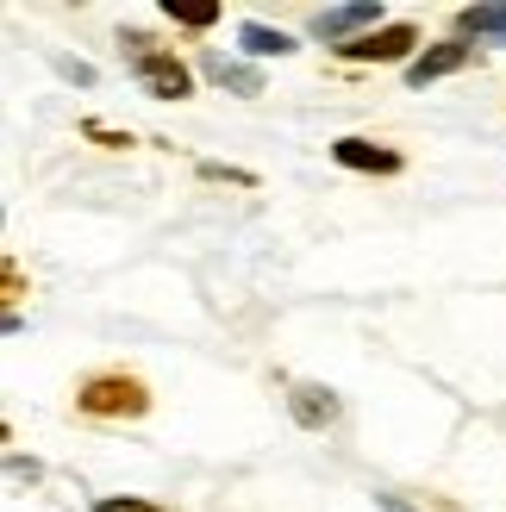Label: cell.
Returning <instances> with one entry per match:
<instances>
[{
	"label": "cell",
	"mask_w": 506,
	"mask_h": 512,
	"mask_svg": "<svg viewBox=\"0 0 506 512\" xmlns=\"http://www.w3.org/2000/svg\"><path fill=\"white\" fill-rule=\"evenodd\" d=\"M75 406L94 413V419H138L150 406V388L138 375H88L82 394H75Z\"/></svg>",
	"instance_id": "1"
},
{
	"label": "cell",
	"mask_w": 506,
	"mask_h": 512,
	"mask_svg": "<svg viewBox=\"0 0 506 512\" xmlns=\"http://www.w3.org/2000/svg\"><path fill=\"white\" fill-rule=\"evenodd\" d=\"M125 57H132V69H138V82H144V94H157V100H182L194 82H188V69L169 57V50H157L150 38H138V32H125Z\"/></svg>",
	"instance_id": "2"
},
{
	"label": "cell",
	"mask_w": 506,
	"mask_h": 512,
	"mask_svg": "<svg viewBox=\"0 0 506 512\" xmlns=\"http://www.w3.org/2000/svg\"><path fill=\"white\" fill-rule=\"evenodd\" d=\"M413 44H419L413 25H388V32H369V38L338 44V57H350V63H394V57H407Z\"/></svg>",
	"instance_id": "3"
},
{
	"label": "cell",
	"mask_w": 506,
	"mask_h": 512,
	"mask_svg": "<svg viewBox=\"0 0 506 512\" xmlns=\"http://www.w3.org/2000/svg\"><path fill=\"white\" fill-rule=\"evenodd\" d=\"M475 57V44L469 38H450V44H432V50H425V57H413L407 63V82L413 88H425V82H438V75H457L463 63Z\"/></svg>",
	"instance_id": "4"
},
{
	"label": "cell",
	"mask_w": 506,
	"mask_h": 512,
	"mask_svg": "<svg viewBox=\"0 0 506 512\" xmlns=\"http://www.w3.org/2000/svg\"><path fill=\"white\" fill-rule=\"evenodd\" d=\"M332 157L344 169H369V175H400V150L388 144H369V138H338L332 144Z\"/></svg>",
	"instance_id": "5"
},
{
	"label": "cell",
	"mask_w": 506,
	"mask_h": 512,
	"mask_svg": "<svg viewBox=\"0 0 506 512\" xmlns=\"http://www.w3.org/2000/svg\"><path fill=\"white\" fill-rule=\"evenodd\" d=\"M375 19H382V7H369V0H363V7H319L313 32L319 38H350V32H363V25H375Z\"/></svg>",
	"instance_id": "6"
},
{
	"label": "cell",
	"mask_w": 506,
	"mask_h": 512,
	"mask_svg": "<svg viewBox=\"0 0 506 512\" xmlns=\"http://www.w3.org/2000/svg\"><path fill=\"white\" fill-rule=\"evenodd\" d=\"M288 406H294V419L307 425V431H325V425L338 419V394L332 388H313V381H307V388H294Z\"/></svg>",
	"instance_id": "7"
},
{
	"label": "cell",
	"mask_w": 506,
	"mask_h": 512,
	"mask_svg": "<svg viewBox=\"0 0 506 512\" xmlns=\"http://www.w3.org/2000/svg\"><path fill=\"white\" fill-rule=\"evenodd\" d=\"M457 32H463V38L506 44V7H463V13H457Z\"/></svg>",
	"instance_id": "8"
},
{
	"label": "cell",
	"mask_w": 506,
	"mask_h": 512,
	"mask_svg": "<svg viewBox=\"0 0 506 512\" xmlns=\"http://www.w3.org/2000/svg\"><path fill=\"white\" fill-rule=\"evenodd\" d=\"M207 75L219 88H232V94H263V75L250 69V63H232V57H207Z\"/></svg>",
	"instance_id": "9"
},
{
	"label": "cell",
	"mask_w": 506,
	"mask_h": 512,
	"mask_svg": "<svg viewBox=\"0 0 506 512\" xmlns=\"http://www.w3.org/2000/svg\"><path fill=\"white\" fill-rule=\"evenodd\" d=\"M238 44L250 50V57H288V50H294V38L288 32H269V25H244Z\"/></svg>",
	"instance_id": "10"
},
{
	"label": "cell",
	"mask_w": 506,
	"mask_h": 512,
	"mask_svg": "<svg viewBox=\"0 0 506 512\" xmlns=\"http://www.w3.org/2000/svg\"><path fill=\"white\" fill-rule=\"evenodd\" d=\"M163 13H169L175 25H194V32H207V25L219 19V7H182V0H163Z\"/></svg>",
	"instance_id": "11"
},
{
	"label": "cell",
	"mask_w": 506,
	"mask_h": 512,
	"mask_svg": "<svg viewBox=\"0 0 506 512\" xmlns=\"http://www.w3.org/2000/svg\"><path fill=\"white\" fill-rule=\"evenodd\" d=\"M94 512H163V506H157V500H132V494H125V500H119V494H107Z\"/></svg>",
	"instance_id": "12"
},
{
	"label": "cell",
	"mask_w": 506,
	"mask_h": 512,
	"mask_svg": "<svg viewBox=\"0 0 506 512\" xmlns=\"http://www.w3.org/2000/svg\"><path fill=\"white\" fill-rule=\"evenodd\" d=\"M13 294H25V275L19 263H0V300H13Z\"/></svg>",
	"instance_id": "13"
},
{
	"label": "cell",
	"mask_w": 506,
	"mask_h": 512,
	"mask_svg": "<svg viewBox=\"0 0 506 512\" xmlns=\"http://www.w3.org/2000/svg\"><path fill=\"white\" fill-rule=\"evenodd\" d=\"M57 69H63V75H69V82H82V88H94V69H88V63H69V57H63V63H57Z\"/></svg>",
	"instance_id": "14"
},
{
	"label": "cell",
	"mask_w": 506,
	"mask_h": 512,
	"mask_svg": "<svg viewBox=\"0 0 506 512\" xmlns=\"http://www.w3.org/2000/svg\"><path fill=\"white\" fill-rule=\"evenodd\" d=\"M7 331H19V313H0V338H7Z\"/></svg>",
	"instance_id": "15"
},
{
	"label": "cell",
	"mask_w": 506,
	"mask_h": 512,
	"mask_svg": "<svg viewBox=\"0 0 506 512\" xmlns=\"http://www.w3.org/2000/svg\"><path fill=\"white\" fill-rule=\"evenodd\" d=\"M382 506H388V512H413L407 500H394V494H382Z\"/></svg>",
	"instance_id": "16"
}]
</instances>
